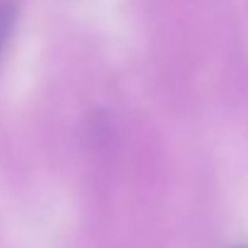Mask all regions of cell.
Segmentation results:
<instances>
[{
	"instance_id": "7a4b0ae2",
	"label": "cell",
	"mask_w": 248,
	"mask_h": 248,
	"mask_svg": "<svg viewBox=\"0 0 248 248\" xmlns=\"http://www.w3.org/2000/svg\"><path fill=\"white\" fill-rule=\"evenodd\" d=\"M236 248H248V246H236Z\"/></svg>"
},
{
	"instance_id": "6da1fadb",
	"label": "cell",
	"mask_w": 248,
	"mask_h": 248,
	"mask_svg": "<svg viewBox=\"0 0 248 248\" xmlns=\"http://www.w3.org/2000/svg\"><path fill=\"white\" fill-rule=\"evenodd\" d=\"M17 19V0H0V51L15 27Z\"/></svg>"
}]
</instances>
